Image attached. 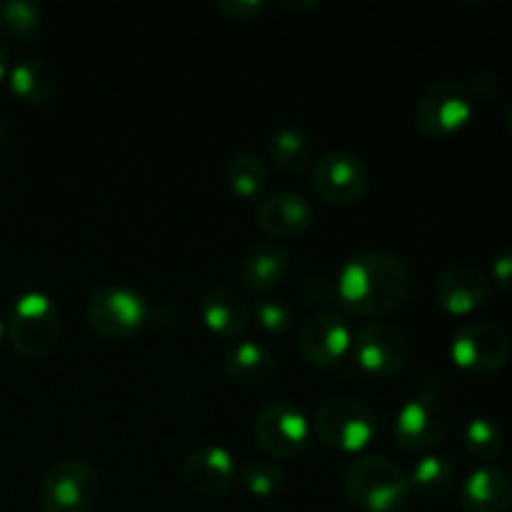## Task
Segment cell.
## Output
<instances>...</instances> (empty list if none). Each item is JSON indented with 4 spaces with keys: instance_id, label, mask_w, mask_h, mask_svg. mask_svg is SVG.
Segmentation results:
<instances>
[{
    "instance_id": "obj_28",
    "label": "cell",
    "mask_w": 512,
    "mask_h": 512,
    "mask_svg": "<svg viewBox=\"0 0 512 512\" xmlns=\"http://www.w3.org/2000/svg\"><path fill=\"white\" fill-rule=\"evenodd\" d=\"M255 320L265 333H285L293 325V305L285 298H263L255 303Z\"/></svg>"
},
{
    "instance_id": "obj_7",
    "label": "cell",
    "mask_w": 512,
    "mask_h": 512,
    "mask_svg": "<svg viewBox=\"0 0 512 512\" xmlns=\"http://www.w3.org/2000/svg\"><path fill=\"white\" fill-rule=\"evenodd\" d=\"M475 100L468 88L455 80H435L420 93L415 103V125L428 138L443 140L460 133L470 123Z\"/></svg>"
},
{
    "instance_id": "obj_36",
    "label": "cell",
    "mask_w": 512,
    "mask_h": 512,
    "mask_svg": "<svg viewBox=\"0 0 512 512\" xmlns=\"http://www.w3.org/2000/svg\"><path fill=\"white\" fill-rule=\"evenodd\" d=\"M505 123H508V128L512 130V103L508 105V110H505Z\"/></svg>"
},
{
    "instance_id": "obj_33",
    "label": "cell",
    "mask_w": 512,
    "mask_h": 512,
    "mask_svg": "<svg viewBox=\"0 0 512 512\" xmlns=\"http://www.w3.org/2000/svg\"><path fill=\"white\" fill-rule=\"evenodd\" d=\"M280 8H288V10H310L318 5V0H295V3H290V0H280Z\"/></svg>"
},
{
    "instance_id": "obj_1",
    "label": "cell",
    "mask_w": 512,
    "mask_h": 512,
    "mask_svg": "<svg viewBox=\"0 0 512 512\" xmlns=\"http://www.w3.org/2000/svg\"><path fill=\"white\" fill-rule=\"evenodd\" d=\"M338 300L358 318H385L408 303L413 290L410 268L390 250H360L335 278Z\"/></svg>"
},
{
    "instance_id": "obj_11",
    "label": "cell",
    "mask_w": 512,
    "mask_h": 512,
    "mask_svg": "<svg viewBox=\"0 0 512 512\" xmlns=\"http://www.w3.org/2000/svg\"><path fill=\"white\" fill-rule=\"evenodd\" d=\"M395 440L405 450L435 448L450 430L448 405L435 395V390L410 398L395 418Z\"/></svg>"
},
{
    "instance_id": "obj_3",
    "label": "cell",
    "mask_w": 512,
    "mask_h": 512,
    "mask_svg": "<svg viewBox=\"0 0 512 512\" xmlns=\"http://www.w3.org/2000/svg\"><path fill=\"white\" fill-rule=\"evenodd\" d=\"M5 335L15 353L23 358H40L58 345L60 310L50 295L28 290L10 305Z\"/></svg>"
},
{
    "instance_id": "obj_26",
    "label": "cell",
    "mask_w": 512,
    "mask_h": 512,
    "mask_svg": "<svg viewBox=\"0 0 512 512\" xmlns=\"http://www.w3.org/2000/svg\"><path fill=\"white\" fill-rule=\"evenodd\" d=\"M238 480L255 498H273L283 490L285 470L273 458H253L238 470Z\"/></svg>"
},
{
    "instance_id": "obj_35",
    "label": "cell",
    "mask_w": 512,
    "mask_h": 512,
    "mask_svg": "<svg viewBox=\"0 0 512 512\" xmlns=\"http://www.w3.org/2000/svg\"><path fill=\"white\" fill-rule=\"evenodd\" d=\"M5 143H8V128H5L3 118H0V155H3V150H5Z\"/></svg>"
},
{
    "instance_id": "obj_18",
    "label": "cell",
    "mask_w": 512,
    "mask_h": 512,
    "mask_svg": "<svg viewBox=\"0 0 512 512\" xmlns=\"http://www.w3.org/2000/svg\"><path fill=\"white\" fill-rule=\"evenodd\" d=\"M465 512H508L512 508V475L495 463L470 470L460 488Z\"/></svg>"
},
{
    "instance_id": "obj_13",
    "label": "cell",
    "mask_w": 512,
    "mask_h": 512,
    "mask_svg": "<svg viewBox=\"0 0 512 512\" xmlns=\"http://www.w3.org/2000/svg\"><path fill=\"white\" fill-rule=\"evenodd\" d=\"M180 475L190 493L200 498H220L238 480V465L230 450L220 445H200L185 455Z\"/></svg>"
},
{
    "instance_id": "obj_23",
    "label": "cell",
    "mask_w": 512,
    "mask_h": 512,
    "mask_svg": "<svg viewBox=\"0 0 512 512\" xmlns=\"http://www.w3.org/2000/svg\"><path fill=\"white\" fill-rule=\"evenodd\" d=\"M313 155V138L300 128H283L270 138V158L288 173H303L310 163H315Z\"/></svg>"
},
{
    "instance_id": "obj_15",
    "label": "cell",
    "mask_w": 512,
    "mask_h": 512,
    "mask_svg": "<svg viewBox=\"0 0 512 512\" xmlns=\"http://www.w3.org/2000/svg\"><path fill=\"white\" fill-rule=\"evenodd\" d=\"M490 295V278L480 265L453 263L435 280V303L450 315H470L483 308Z\"/></svg>"
},
{
    "instance_id": "obj_34",
    "label": "cell",
    "mask_w": 512,
    "mask_h": 512,
    "mask_svg": "<svg viewBox=\"0 0 512 512\" xmlns=\"http://www.w3.org/2000/svg\"><path fill=\"white\" fill-rule=\"evenodd\" d=\"M8 70H10V58H8V50H5V45L0 43V83H3V80L8 78Z\"/></svg>"
},
{
    "instance_id": "obj_9",
    "label": "cell",
    "mask_w": 512,
    "mask_h": 512,
    "mask_svg": "<svg viewBox=\"0 0 512 512\" xmlns=\"http://www.w3.org/2000/svg\"><path fill=\"white\" fill-rule=\"evenodd\" d=\"M255 443L273 460L298 458L310 438V423L300 408L288 400L263 405L253 420Z\"/></svg>"
},
{
    "instance_id": "obj_19",
    "label": "cell",
    "mask_w": 512,
    "mask_h": 512,
    "mask_svg": "<svg viewBox=\"0 0 512 512\" xmlns=\"http://www.w3.org/2000/svg\"><path fill=\"white\" fill-rule=\"evenodd\" d=\"M200 318L210 333L220 338H238L250 325V308L240 293L228 285H215L200 300Z\"/></svg>"
},
{
    "instance_id": "obj_12",
    "label": "cell",
    "mask_w": 512,
    "mask_h": 512,
    "mask_svg": "<svg viewBox=\"0 0 512 512\" xmlns=\"http://www.w3.org/2000/svg\"><path fill=\"white\" fill-rule=\"evenodd\" d=\"M313 188L328 203L353 205L368 193L370 173L358 155L335 150L313 163Z\"/></svg>"
},
{
    "instance_id": "obj_24",
    "label": "cell",
    "mask_w": 512,
    "mask_h": 512,
    "mask_svg": "<svg viewBox=\"0 0 512 512\" xmlns=\"http://www.w3.org/2000/svg\"><path fill=\"white\" fill-rule=\"evenodd\" d=\"M225 183L240 198H255L268 185V168L255 153H238L225 165Z\"/></svg>"
},
{
    "instance_id": "obj_31",
    "label": "cell",
    "mask_w": 512,
    "mask_h": 512,
    "mask_svg": "<svg viewBox=\"0 0 512 512\" xmlns=\"http://www.w3.org/2000/svg\"><path fill=\"white\" fill-rule=\"evenodd\" d=\"M490 280L505 293H512V248L495 255L493 265H490Z\"/></svg>"
},
{
    "instance_id": "obj_8",
    "label": "cell",
    "mask_w": 512,
    "mask_h": 512,
    "mask_svg": "<svg viewBox=\"0 0 512 512\" xmlns=\"http://www.w3.org/2000/svg\"><path fill=\"white\" fill-rule=\"evenodd\" d=\"M450 358L468 373H495L512 358V340L500 325L468 320L450 340Z\"/></svg>"
},
{
    "instance_id": "obj_14",
    "label": "cell",
    "mask_w": 512,
    "mask_h": 512,
    "mask_svg": "<svg viewBox=\"0 0 512 512\" xmlns=\"http://www.w3.org/2000/svg\"><path fill=\"white\" fill-rule=\"evenodd\" d=\"M298 343L305 360H310L313 365H320V368H330V365L340 363L345 355H350L353 328H350L343 313L323 310V313L305 320V325L300 328Z\"/></svg>"
},
{
    "instance_id": "obj_17",
    "label": "cell",
    "mask_w": 512,
    "mask_h": 512,
    "mask_svg": "<svg viewBox=\"0 0 512 512\" xmlns=\"http://www.w3.org/2000/svg\"><path fill=\"white\" fill-rule=\"evenodd\" d=\"M290 253L278 240H263V243L250 245L243 253L238 265V278L245 290L250 293H265L273 290L288 278L290 273Z\"/></svg>"
},
{
    "instance_id": "obj_16",
    "label": "cell",
    "mask_w": 512,
    "mask_h": 512,
    "mask_svg": "<svg viewBox=\"0 0 512 512\" xmlns=\"http://www.w3.org/2000/svg\"><path fill=\"white\" fill-rule=\"evenodd\" d=\"M255 220L270 238H295L313 225L315 210L303 193L280 190L260 200Z\"/></svg>"
},
{
    "instance_id": "obj_2",
    "label": "cell",
    "mask_w": 512,
    "mask_h": 512,
    "mask_svg": "<svg viewBox=\"0 0 512 512\" xmlns=\"http://www.w3.org/2000/svg\"><path fill=\"white\" fill-rule=\"evenodd\" d=\"M343 490L360 512H398L408 503L410 475L385 455H363L348 465Z\"/></svg>"
},
{
    "instance_id": "obj_30",
    "label": "cell",
    "mask_w": 512,
    "mask_h": 512,
    "mask_svg": "<svg viewBox=\"0 0 512 512\" xmlns=\"http://www.w3.org/2000/svg\"><path fill=\"white\" fill-rule=\"evenodd\" d=\"M218 8L233 20H250L263 13V0H218Z\"/></svg>"
},
{
    "instance_id": "obj_22",
    "label": "cell",
    "mask_w": 512,
    "mask_h": 512,
    "mask_svg": "<svg viewBox=\"0 0 512 512\" xmlns=\"http://www.w3.org/2000/svg\"><path fill=\"white\" fill-rule=\"evenodd\" d=\"M408 475L410 485L425 498H443L453 490L455 480H458L453 460L445 458V455H423Z\"/></svg>"
},
{
    "instance_id": "obj_6",
    "label": "cell",
    "mask_w": 512,
    "mask_h": 512,
    "mask_svg": "<svg viewBox=\"0 0 512 512\" xmlns=\"http://www.w3.org/2000/svg\"><path fill=\"white\" fill-rule=\"evenodd\" d=\"M100 498V475L80 458L58 460L40 483L45 512H88Z\"/></svg>"
},
{
    "instance_id": "obj_29",
    "label": "cell",
    "mask_w": 512,
    "mask_h": 512,
    "mask_svg": "<svg viewBox=\"0 0 512 512\" xmlns=\"http://www.w3.org/2000/svg\"><path fill=\"white\" fill-rule=\"evenodd\" d=\"M298 298L305 305L323 308V305L338 300V288H335V280L328 278V275H308L298 283Z\"/></svg>"
},
{
    "instance_id": "obj_27",
    "label": "cell",
    "mask_w": 512,
    "mask_h": 512,
    "mask_svg": "<svg viewBox=\"0 0 512 512\" xmlns=\"http://www.w3.org/2000/svg\"><path fill=\"white\" fill-rule=\"evenodd\" d=\"M40 8L28 0H5L0 3V35L13 40H28L38 30Z\"/></svg>"
},
{
    "instance_id": "obj_20",
    "label": "cell",
    "mask_w": 512,
    "mask_h": 512,
    "mask_svg": "<svg viewBox=\"0 0 512 512\" xmlns=\"http://www.w3.org/2000/svg\"><path fill=\"white\" fill-rule=\"evenodd\" d=\"M8 85L28 105H45L58 93V73L40 55H25L15 60L8 70Z\"/></svg>"
},
{
    "instance_id": "obj_5",
    "label": "cell",
    "mask_w": 512,
    "mask_h": 512,
    "mask_svg": "<svg viewBox=\"0 0 512 512\" xmlns=\"http://www.w3.org/2000/svg\"><path fill=\"white\" fill-rule=\"evenodd\" d=\"M315 433L328 448L340 453H358L368 448L378 433V415L358 398L340 395L325 400L315 415Z\"/></svg>"
},
{
    "instance_id": "obj_32",
    "label": "cell",
    "mask_w": 512,
    "mask_h": 512,
    "mask_svg": "<svg viewBox=\"0 0 512 512\" xmlns=\"http://www.w3.org/2000/svg\"><path fill=\"white\" fill-rule=\"evenodd\" d=\"M468 93L473 100H490L498 93V75L490 73V70H480L473 75L468 85Z\"/></svg>"
},
{
    "instance_id": "obj_21",
    "label": "cell",
    "mask_w": 512,
    "mask_h": 512,
    "mask_svg": "<svg viewBox=\"0 0 512 512\" xmlns=\"http://www.w3.org/2000/svg\"><path fill=\"white\" fill-rule=\"evenodd\" d=\"M225 375L233 383L245 385V388H255V385H265L273 378L278 360L275 353L265 343L258 340H240L233 348L225 353L223 360Z\"/></svg>"
},
{
    "instance_id": "obj_25",
    "label": "cell",
    "mask_w": 512,
    "mask_h": 512,
    "mask_svg": "<svg viewBox=\"0 0 512 512\" xmlns=\"http://www.w3.org/2000/svg\"><path fill=\"white\" fill-rule=\"evenodd\" d=\"M505 443H508V440H505V430L500 428V423H495L493 418L478 415V418L470 420L463 430L465 450H468V455H473L475 460H480V465L498 460L500 455H503Z\"/></svg>"
},
{
    "instance_id": "obj_37",
    "label": "cell",
    "mask_w": 512,
    "mask_h": 512,
    "mask_svg": "<svg viewBox=\"0 0 512 512\" xmlns=\"http://www.w3.org/2000/svg\"><path fill=\"white\" fill-rule=\"evenodd\" d=\"M3 338H5V323L0 320V345H3Z\"/></svg>"
},
{
    "instance_id": "obj_4",
    "label": "cell",
    "mask_w": 512,
    "mask_h": 512,
    "mask_svg": "<svg viewBox=\"0 0 512 512\" xmlns=\"http://www.w3.org/2000/svg\"><path fill=\"white\" fill-rule=\"evenodd\" d=\"M85 320L100 338L128 340L148 325L150 305L130 285L108 283L90 293Z\"/></svg>"
},
{
    "instance_id": "obj_10",
    "label": "cell",
    "mask_w": 512,
    "mask_h": 512,
    "mask_svg": "<svg viewBox=\"0 0 512 512\" xmlns=\"http://www.w3.org/2000/svg\"><path fill=\"white\" fill-rule=\"evenodd\" d=\"M350 355L363 370L388 378L405 370L410 360V343L398 325L370 320L353 333Z\"/></svg>"
}]
</instances>
